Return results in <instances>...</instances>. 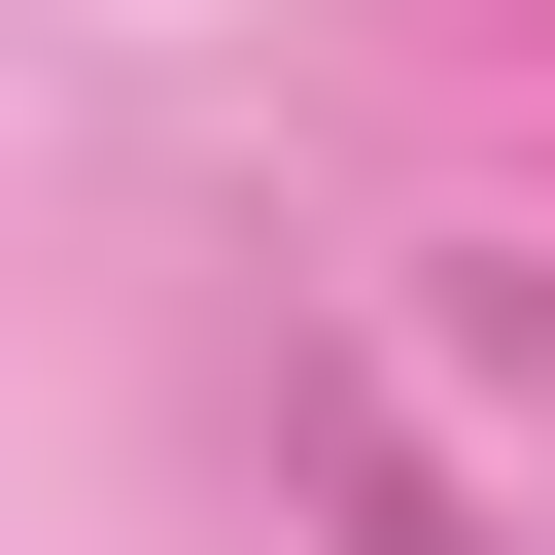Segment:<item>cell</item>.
I'll list each match as a JSON object with an SVG mask.
<instances>
[{
    "label": "cell",
    "mask_w": 555,
    "mask_h": 555,
    "mask_svg": "<svg viewBox=\"0 0 555 555\" xmlns=\"http://www.w3.org/2000/svg\"><path fill=\"white\" fill-rule=\"evenodd\" d=\"M347 555H486V520H451V486H416V451L347 416Z\"/></svg>",
    "instance_id": "6da1fadb"
}]
</instances>
